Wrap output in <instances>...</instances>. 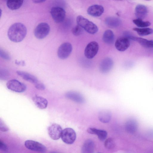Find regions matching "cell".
Instances as JSON below:
<instances>
[{
	"label": "cell",
	"mask_w": 153,
	"mask_h": 153,
	"mask_svg": "<svg viewBox=\"0 0 153 153\" xmlns=\"http://www.w3.org/2000/svg\"><path fill=\"white\" fill-rule=\"evenodd\" d=\"M27 33V29L25 26L21 23L17 22L10 26L8 30L7 35L10 41L18 42L24 39Z\"/></svg>",
	"instance_id": "obj_1"
},
{
	"label": "cell",
	"mask_w": 153,
	"mask_h": 153,
	"mask_svg": "<svg viewBox=\"0 0 153 153\" xmlns=\"http://www.w3.org/2000/svg\"><path fill=\"white\" fill-rule=\"evenodd\" d=\"M77 25L90 34H94L98 31L97 26L93 22L79 15L76 18Z\"/></svg>",
	"instance_id": "obj_2"
},
{
	"label": "cell",
	"mask_w": 153,
	"mask_h": 153,
	"mask_svg": "<svg viewBox=\"0 0 153 153\" xmlns=\"http://www.w3.org/2000/svg\"><path fill=\"white\" fill-rule=\"evenodd\" d=\"M50 31V27L48 24L42 22L36 26L34 30V34L37 39H42L48 35Z\"/></svg>",
	"instance_id": "obj_3"
},
{
	"label": "cell",
	"mask_w": 153,
	"mask_h": 153,
	"mask_svg": "<svg viewBox=\"0 0 153 153\" xmlns=\"http://www.w3.org/2000/svg\"><path fill=\"white\" fill-rule=\"evenodd\" d=\"M50 13L53 19L57 23L62 22L65 17V11L61 7H53L51 9Z\"/></svg>",
	"instance_id": "obj_4"
},
{
	"label": "cell",
	"mask_w": 153,
	"mask_h": 153,
	"mask_svg": "<svg viewBox=\"0 0 153 153\" xmlns=\"http://www.w3.org/2000/svg\"><path fill=\"white\" fill-rule=\"evenodd\" d=\"M61 138L65 143L68 144H72L76 140V134L72 128H66L63 130Z\"/></svg>",
	"instance_id": "obj_5"
},
{
	"label": "cell",
	"mask_w": 153,
	"mask_h": 153,
	"mask_svg": "<svg viewBox=\"0 0 153 153\" xmlns=\"http://www.w3.org/2000/svg\"><path fill=\"white\" fill-rule=\"evenodd\" d=\"M72 50V47L71 44L65 42L62 44L59 47L57 51L58 57L62 59L67 58L71 54Z\"/></svg>",
	"instance_id": "obj_6"
},
{
	"label": "cell",
	"mask_w": 153,
	"mask_h": 153,
	"mask_svg": "<svg viewBox=\"0 0 153 153\" xmlns=\"http://www.w3.org/2000/svg\"><path fill=\"white\" fill-rule=\"evenodd\" d=\"M6 86L8 89L16 92H23L26 89V86L25 84L15 79L9 80L7 82Z\"/></svg>",
	"instance_id": "obj_7"
},
{
	"label": "cell",
	"mask_w": 153,
	"mask_h": 153,
	"mask_svg": "<svg viewBox=\"0 0 153 153\" xmlns=\"http://www.w3.org/2000/svg\"><path fill=\"white\" fill-rule=\"evenodd\" d=\"M25 145L27 149L33 151L44 153L47 151V148L44 145L33 140H26L25 142Z\"/></svg>",
	"instance_id": "obj_8"
},
{
	"label": "cell",
	"mask_w": 153,
	"mask_h": 153,
	"mask_svg": "<svg viewBox=\"0 0 153 153\" xmlns=\"http://www.w3.org/2000/svg\"><path fill=\"white\" fill-rule=\"evenodd\" d=\"M99 49V45L97 42H91L85 47L84 51L85 55L88 59H92L96 55Z\"/></svg>",
	"instance_id": "obj_9"
},
{
	"label": "cell",
	"mask_w": 153,
	"mask_h": 153,
	"mask_svg": "<svg viewBox=\"0 0 153 153\" xmlns=\"http://www.w3.org/2000/svg\"><path fill=\"white\" fill-rule=\"evenodd\" d=\"M62 131L61 126L55 123L51 124L48 128V132L49 136L54 140L59 139L61 137Z\"/></svg>",
	"instance_id": "obj_10"
},
{
	"label": "cell",
	"mask_w": 153,
	"mask_h": 153,
	"mask_svg": "<svg viewBox=\"0 0 153 153\" xmlns=\"http://www.w3.org/2000/svg\"><path fill=\"white\" fill-rule=\"evenodd\" d=\"M113 64V61L111 58H105L100 63L99 66L100 71L103 74L108 73L112 68Z\"/></svg>",
	"instance_id": "obj_11"
},
{
	"label": "cell",
	"mask_w": 153,
	"mask_h": 153,
	"mask_svg": "<svg viewBox=\"0 0 153 153\" xmlns=\"http://www.w3.org/2000/svg\"><path fill=\"white\" fill-rule=\"evenodd\" d=\"M129 45V39L125 36L118 38L115 43L116 48L120 51H123L126 50Z\"/></svg>",
	"instance_id": "obj_12"
},
{
	"label": "cell",
	"mask_w": 153,
	"mask_h": 153,
	"mask_svg": "<svg viewBox=\"0 0 153 153\" xmlns=\"http://www.w3.org/2000/svg\"><path fill=\"white\" fill-rule=\"evenodd\" d=\"M87 11L88 14L90 16L98 17L101 16L103 13L104 8L101 5L94 4L90 6Z\"/></svg>",
	"instance_id": "obj_13"
},
{
	"label": "cell",
	"mask_w": 153,
	"mask_h": 153,
	"mask_svg": "<svg viewBox=\"0 0 153 153\" xmlns=\"http://www.w3.org/2000/svg\"><path fill=\"white\" fill-rule=\"evenodd\" d=\"M67 98L77 103H83L85 101L84 97L78 92L74 91L67 92L65 94Z\"/></svg>",
	"instance_id": "obj_14"
},
{
	"label": "cell",
	"mask_w": 153,
	"mask_h": 153,
	"mask_svg": "<svg viewBox=\"0 0 153 153\" xmlns=\"http://www.w3.org/2000/svg\"><path fill=\"white\" fill-rule=\"evenodd\" d=\"M148 13L147 8L143 5L139 4L135 7V14L138 19L142 20L146 16Z\"/></svg>",
	"instance_id": "obj_15"
},
{
	"label": "cell",
	"mask_w": 153,
	"mask_h": 153,
	"mask_svg": "<svg viewBox=\"0 0 153 153\" xmlns=\"http://www.w3.org/2000/svg\"><path fill=\"white\" fill-rule=\"evenodd\" d=\"M32 100L35 105L40 109H45L47 106L48 101L43 97L36 96L33 97Z\"/></svg>",
	"instance_id": "obj_16"
},
{
	"label": "cell",
	"mask_w": 153,
	"mask_h": 153,
	"mask_svg": "<svg viewBox=\"0 0 153 153\" xmlns=\"http://www.w3.org/2000/svg\"><path fill=\"white\" fill-rule=\"evenodd\" d=\"M16 74L24 79L31 83L36 84L38 79L34 76L27 72L22 71H17Z\"/></svg>",
	"instance_id": "obj_17"
},
{
	"label": "cell",
	"mask_w": 153,
	"mask_h": 153,
	"mask_svg": "<svg viewBox=\"0 0 153 153\" xmlns=\"http://www.w3.org/2000/svg\"><path fill=\"white\" fill-rule=\"evenodd\" d=\"M87 132L90 134L97 135L98 138L102 141L104 140L106 138L107 135L106 131L94 128H88Z\"/></svg>",
	"instance_id": "obj_18"
},
{
	"label": "cell",
	"mask_w": 153,
	"mask_h": 153,
	"mask_svg": "<svg viewBox=\"0 0 153 153\" xmlns=\"http://www.w3.org/2000/svg\"><path fill=\"white\" fill-rule=\"evenodd\" d=\"M94 146V143L92 140H87L84 142L82 146V153H93Z\"/></svg>",
	"instance_id": "obj_19"
},
{
	"label": "cell",
	"mask_w": 153,
	"mask_h": 153,
	"mask_svg": "<svg viewBox=\"0 0 153 153\" xmlns=\"http://www.w3.org/2000/svg\"><path fill=\"white\" fill-rule=\"evenodd\" d=\"M137 122L134 119H130L126 123V128L128 132L133 133L135 132L137 129Z\"/></svg>",
	"instance_id": "obj_20"
},
{
	"label": "cell",
	"mask_w": 153,
	"mask_h": 153,
	"mask_svg": "<svg viewBox=\"0 0 153 153\" xmlns=\"http://www.w3.org/2000/svg\"><path fill=\"white\" fill-rule=\"evenodd\" d=\"M102 39L107 44L111 45L113 44L114 39V33L110 30H105L103 34Z\"/></svg>",
	"instance_id": "obj_21"
},
{
	"label": "cell",
	"mask_w": 153,
	"mask_h": 153,
	"mask_svg": "<svg viewBox=\"0 0 153 153\" xmlns=\"http://www.w3.org/2000/svg\"><path fill=\"white\" fill-rule=\"evenodd\" d=\"M98 117L100 121L103 123H107L110 121L111 114L110 111L105 110L99 112Z\"/></svg>",
	"instance_id": "obj_22"
},
{
	"label": "cell",
	"mask_w": 153,
	"mask_h": 153,
	"mask_svg": "<svg viewBox=\"0 0 153 153\" xmlns=\"http://www.w3.org/2000/svg\"><path fill=\"white\" fill-rule=\"evenodd\" d=\"M105 23L108 27L114 28L118 27L121 23V20L118 18L109 17L106 18Z\"/></svg>",
	"instance_id": "obj_23"
},
{
	"label": "cell",
	"mask_w": 153,
	"mask_h": 153,
	"mask_svg": "<svg viewBox=\"0 0 153 153\" xmlns=\"http://www.w3.org/2000/svg\"><path fill=\"white\" fill-rule=\"evenodd\" d=\"M23 0H10L7 1L6 4L7 7L12 10H16L19 8L22 5Z\"/></svg>",
	"instance_id": "obj_24"
},
{
	"label": "cell",
	"mask_w": 153,
	"mask_h": 153,
	"mask_svg": "<svg viewBox=\"0 0 153 153\" xmlns=\"http://www.w3.org/2000/svg\"><path fill=\"white\" fill-rule=\"evenodd\" d=\"M132 40L136 41L144 47L153 48V40H148L145 39L134 36Z\"/></svg>",
	"instance_id": "obj_25"
},
{
	"label": "cell",
	"mask_w": 153,
	"mask_h": 153,
	"mask_svg": "<svg viewBox=\"0 0 153 153\" xmlns=\"http://www.w3.org/2000/svg\"><path fill=\"white\" fill-rule=\"evenodd\" d=\"M133 30L136 31L139 35L145 36L152 34L153 33V30L149 28H134Z\"/></svg>",
	"instance_id": "obj_26"
},
{
	"label": "cell",
	"mask_w": 153,
	"mask_h": 153,
	"mask_svg": "<svg viewBox=\"0 0 153 153\" xmlns=\"http://www.w3.org/2000/svg\"><path fill=\"white\" fill-rule=\"evenodd\" d=\"M133 22L136 25L140 27H147L151 25V23L148 21H144L142 19H138L133 20Z\"/></svg>",
	"instance_id": "obj_27"
},
{
	"label": "cell",
	"mask_w": 153,
	"mask_h": 153,
	"mask_svg": "<svg viewBox=\"0 0 153 153\" xmlns=\"http://www.w3.org/2000/svg\"><path fill=\"white\" fill-rule=\"evenodd\" d=\"M105 147L108 149L113 148L115 146V142L114 138H109L106 139L104 143Z\"/></svg>",
	"instance_id": "obj_28"
},
{
	"label": "cell",
	"mask_w": 153,
	"mask_h": 153,
	"mask_svg": "<svg viewBox=\"0 0 153 153\" xmlns=\"http://www.w3.org/2000/svg\"><path fill=\"white\" fill-rule=\"evenodd\" d=\"M72 33L75 36H78L82 34L83 32V29L77 25L74 27L72 30Z\"/></svg>",
	"instance_id": "obj_29"
},
{
	"label": "cell",
	"mask_w": 153,
	"mask_h": 153,
	"mask_svg": "<svg viewBox=\"0 0 153 153\" xmlns=\"http://www.w3.org/2000/svg\"><path fill=\"white\" fill-rule=\"evenodd\" d=\"M9 76V74L7 70L5 69H2L0 71V79L2 80H6Z\"/></svg>",
	"instance_id": "obj_30"
},
{
	"label": "cell",
	"mask_w": 153,
	"mask_h": 153,
	"mask_svg": "<svg viewBox=\"0 0 153 153\" xmlns=\"http://www.w3.org/2000/svg\"><path fill=\"white\" fill-rule=\"evenodd\" d=\"M9 128L4 122L0 120V130L3 132H6L9 130Z\"/></svg>",
	"instance_id": "obj_31"
},
{
	"label": "cell",
	"mask_w": 153,
	"mask_h": 153,
	"mask_svg": "<svg viewBox=\"0 0 153 153\" xmlns=\"http://www.w3.org/2000/svg\"><path fill=\"white\" fill-rule=\"evenodd\" d=\"M0 149L2 152H7L8 150L6 145L1 140H0Z\"/></svg>",
	"instance_id": "obj_32"
},
{
	"label": "cell",
	"mask_w": 153,
	"mask_h": 153,
	"mask_svg": "<svg viewBox=\"0 0 153 153\" xmlns=\"http://www.w3.org/2000/svg\"><path fill=\"white\" fill-rule=\"evenodd\" d=\"M0 56L2 58L7 60L10 59V57L6 52L3 50L0 49Z\"/></svg>",
	"instance_id": "obj_33"
},
{
	"label": "cell",
	"mask_w": 153,
	"mask_h": 153,
	"mask_svg": "<svg viewBox=\"0 0 153 153\" xmlns=\"http://www.w3.org/2000/svg\"><path fill=\"white\" fill-rule=\"evenodd\" d=\"M35 86L36 89L39 90H43L45 88V87L44 84L38 82L35 84Z\"/></svg>",
	"instance_id": "obj_34"
},
{
	"label": "cell",
	"mask_w": 153,
	"mask_h": 153,
	"mask_svg": "<svg viewBox=\"0 0 153 153\" xmlns=\"http://www.w3.org/2000/svg\"><path fill=\"white\" fill-rule=\"evenodd\" d=\"M45 0H33V2L35 3H42L44 1H45Z\"/></svg>",
	"instance_id": "obj_35"
}]
</instances>
